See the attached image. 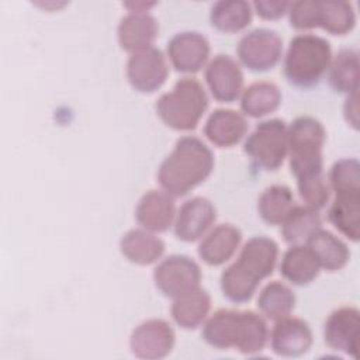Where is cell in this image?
I'll return each instance as SVG.
<instances>
[{
  "label": "cell",
  "mask_w": 360,
  "mask_h": 360,
  "mask_svg": "<svg viewBox=\"0 0 360 360\" xmlns=\"http://www.w3.org/2000/svg\"><path fill=\"white\" fill-rule=\"evenodd\" d=\"M325 139V127L312 115H300L288 125L290 170L304 204L318 211L330 198V187L323 174Z\"/></svg>",
  "instance_id": "6da1fadb"
},
{
  "label": "cell",
  "mask_w": 360,
  "mask_h": 360,
  "mask_svg": "<svg viewBox=\"0 0 360 360\" xmlns=\"http://www.w3.org/2000/svg\"><path fill=\"white\" fill-rule=\"evenodd\" d=\"M278 259V245L266 235L252 236L240 248L233 263L221 273V290L235 304L249 301L262 280L267 278Z\"/></svg>",
  "instance_id": "7a4b0ae2"
},
{
  "label": "cell",
  "mask_w": 360,
  "mask_h": 360,
  "mask_svg": "<svg viewBox=\"0 0 360 360\" xmlns=\"http://www.w3.org/2000/svg\"><path fill=\"white\" fill-rule=\"evenodd\" d=\"M214 169V153L200 138L187 135L176 141L158 169V181L172 197H183L205 181Z\"/></svg>",
  "instance_id": "3957f363"
},
{
  "label": "cell",
  "mask_w": 360,
  "mask_h": 360,
  "mask_svg": "<svg viewBox=\"0 0 360 360\" xmlns=\"http://www.w3.org/2000/svg\"><path fill=\"white\" fill-rule=\"evenodd\" d=\"M269 326L264 316L255 311L224 308L215 311L202 323V339L219 349H236L243 354L260 353L269 342Z\"/></svg>",
  "instance_id": "277c9868"
},
{
  "label": "cell",
  "mask_w": 360,
  "mask_h": 360,
  "mask_svg": "<svg viewBox=\"0 0 360 360\" xmlns=\"http://www.w3.org/2000/svg\"><path fill=\"white\" fill-rule=\"evenodd\" d=\"M332 48L326 38L304 32L291 38L283 60L287 82L300 89L316 86L328 73Z\"/></svg>",
  "instance_id": "5b68a950"
},
{
  "label": "cell",
  "mask_w": 360,
  "mask_h": 360,
  "mask_svg": "<svg viewBox=\"0 0 360 360\" xmlns=\"http://www.w3.org/2000/svg\"><path fill=\"white\" fill-rule=\"evenodd\" d=\"M155 108L162 122L169 128L191 131L208 108V96L197 79L183 77L176 82L170 91L158 98Z\"/></svg>",
  "instance_id": "8992f818"
},
{
  "label": "cell",
  "mask_w": 360,
  "mask_h": 360,
  "mask_svg": "<svg viewBox=\"0 0 360 360\" xmlns=\"http://www.w3.org/2000/svg\"><path fill=\"white\" fill-rule=\"evenodd\" d=\"M243 152L263 170H277L288 155V125L281 118L260 121L243 142Z\"/></svg>",
  "instance_id": "52a82bcc"
},
{
  "label": "cell",
  "mask_w": 360,
  "mask_h": 360,
  "mask_svg": "<svg viewBox=\"0 0 360 360\" xmlns=\"http://www.w3.org/2000/svg\"><path fill=\"white\" fill-rule=\"evenodd\" d=\"M236 53L239 62L252 72L273 69L283 55V39L270 28H255L242 35Z\"/></svg>",
  "instance_id": "ba28073f"
},
{
  "label": "cell",
  "mask_w": 360,
  "mask_h": 360,
  "mask_svg": "<svg viewBox=\"0 0 360 360\" xmlns=\"http://www.w3.org/2000/svg\"><path fill=\"white\" fill-rule=\"evenodd\" d=\"M153 281L163 295L174 298L200 285L201 269L190 256L170 255L155 267Z\"/></svg>",
  "instance_id": "9c48e42d"
},
{
  "label": "cell",
  "mask_w": 360,
  "mask_h": 360,
  "mask_svg": "<svg viewBox=\"0 0 360 360\" xmlns=\"http://www.w3.org/2000/svg\"><path fill=\"white\" fill-rule=\"evenodd\" d=\"M125 73L129 84L136 91L152 93L166 82L169 65L163 52L152 45L129 55Z\"/></svg>",
  "instance_id": "30bf717a"
},
{
  "label": "cell",
  "mask_w": 360,
  "mask_h": 360,
  "mask_svg": "<svg viewBox=\"0 0 360 360\" xmlns=\"http://www.w3.org/2000/svg\"><path fill=\"white\" fill-rule=\"evenodd\" d=\"M176 335L172 325L160 318L141 322L129 336V347L134 356L145 360L163 359L174 347Z\"/></svg>",
  "instance_id": "8fae6325"
},
{
  "label": "cell",
  "mask_w": 360,
  "mask_h": 360,
  "mask_svg": "<svg viewBox=\"0 0 360 360\" xmlns=\"http://www.w3.org/2000/svg\"><path fill=\"white\" fill-rule=\"evenodd\" d=\"M210 42L198 31L176 32L166 46L172 66L180 73H195L208 63Z\"/></svg>",
  "instance_id": "7c38bea8"
},
{
  "label": "cell",
  "mask_w": 360,
  "mask_h": 360,
  "mask_svg": "<svg viewBox=\"0 0 360 360\" xmlns=\"http://www.w3.org/2000/svg\"><path fill=\"white\" fill-rule=\"evenodd\" d=\"M217 208L207 197L195 195L186 200L176 212L173 231L177 239L194 242L201 239L214 225Z\"/></svg>",
  "instance_id": "4fadbf2b"
},
{
  "label": "cell",
  "mask_w": 360,
  "mask_h": 360,
  "mask_svg": "<svg viewBox=\"0 0 360 360\" xmlns=\"http://www.w3.org/2000/svg\"><path fill=\"white\" fill-rule=\"evenodd\" d=\"M359 309L345 305L333 309L323 323V340L336 352L357 359L359 356Z\"/></svg>",
  "instance_id": "5bb4252c"
},
{
  "label": "cell",
  "mask_w": 360,
  "mask_h": 360,
  "mask_svg": "<svg viewBox=\"0 0 360 360\" xmlns=\"http://www.w3.org/2000/svg\"><path fill=\"white\" fill-rule=\"evenodd\" d=\"M205 82L212 97L221 103H232L243 91L240 65L226 53H218L207 63Z\"/></svg>",
  "instance_id": "9a60e30c"
},
{
  "label": "cell",
  "mask_w": 360,
  "mask_h": 360,
  "mask_svg": "<svg viewBox=\"0 0 360 360\" xmlns=\"http://www.w3.org/2000/svg\"><path fill=\"white\" fill-rule=\"evenodd\" d=\"M269 342L277 356L300 357L311 349L314 335L307 321L288 315L276 321L269 333Z\"/></svg>",
  "instance_id": "2e32d148"
},
{
  "label": "cell",
  "mask_w": 360,
  "mask_h": 360,
  "mask_svg": "<svg viewBox=\"0 0 360 360\" xmlns=\"http://www.w3.org/2000/svg\"><path fill=\"white\" fill-rule=\"evenodd\" d=\"M176 204L163 190H149L139 198L135 207V219L141 228L153 233L167 231L176 218Z\"/></svg>",
  "instance_id": "e0dca14e"
},
{
  "label": "cell",
  "mask_w": 360,
  "mask_h": 360,
  "mask_svg": "<svg viewBox=\"0 0 360 360\" xmlns=\"http://www.w3.org/2000/svg\"><path fill=\"white\" fill-rule=\"evenodd\" d=\"M158 21L149 11H129L117 27L121 48L129 53L152 46L158 35Z\"/></svg>",
  "instance_id": "ac0fdd59"
},
{
  "label": "cell",
  "mask_w": 360,
  "mask_h": 360,
  "mask_svg": "<svg viewBox=\"0 0 360 360\" xmlns=\"http://www.w3.org/2000/svg\"><path fill=\"white\" fill-rule=\"evenodd\" d=\"M242 242V232L232 224H219L211 228L200 240L198 256L210 266L228 262Z\"/></svg>",
  "instance_id": "d6986e66"
},
{
  "label": "cell",
  "mask_w": 360,
  "mask_h": 360,
  "mask_svg": "<svg viewBox=\"0 0 360 360\" xmlns=\"http://www.w3.org/2000/svg\"><path fill=\"white\" fill-rule=\"evenodd\" d=\"M246 132L248 121L245 115L232 108L214 110L204 124V135L219 148H231L239 143Z\"/></svg>",
  "instance_id": "ffe728a7"
},
{
  "label": "cell",
  "mask_w": 360,
  "mask_h": 360,
  "mask_svg": "<svg viewBox=\"0 0 360 360\" xmlns=\"http://www.w3.org/2000/svg\"><path fill=\"white\" fill-rule=\"evenodd\" d=\"M328 221L353 242L360 236V190L335 191L328 208Z\"/></svg>",
  "instance_id": "44dd1931"
},
{
  "label": "cell",
  "mask_w": 360,
  "mask_h": 360,
  "mask_svg": "<svg viewBox=\"0 0 360 360\" xmlns=\"http://www.w3.org/2000/svg\"><path fill=\"white\" fill-rule=\"evenodd\" d=\"M211 309V295L201 285L173 298L170 314L183 329H195L205 322Z\"/></svg>",
  "instance_id": "7402d4cb"
},
{
  "label": "cell",
  "mask_w": 360,
  "mask_h": 360,
  "mask_svg": "<svg viewBox=\"0 0 360 360\" xmlns=\"http://www.w3.org/2000/svg\"><path fill=\"white\" fill-rule=\"evenodd\" d=\"M120 250L131 263L148 266L162 257L165 253V242L150 231L134 228L121 236Z\"/></svg>",
  "instance_id": "603a6c76"
},
{
  "label": "cell",
  "mask_w": 360,
  "mask_h": 360,
  "mask_svg": "<svg viewBox=\"0 0 360 360\" xmlns=\"http://www.w3.org/2000/svg\"><path fill=\"white\" fill-rule=\"evenodd\" d=\"M305 245L315 256L319 267L328 271L343 269L350 259L347 245L339 236L323 228L315 231Z\"/></svg>",
  "instance_id": "cb8c5ba5"
},
{
  "label": "cell",
  "mask_w": 360,
  "mask_h": 360,
  "mask_svg": "<svg viewBox=\"0 0 360 360\" xmlns=\"http://www.w3.org/2000/svg\"><path fill=\"white\" fill-rule=\"evenodd\" d=\"M319 271L321 267L307 245H290L281 256L280 273L294 285H307L312 283Z\"/></svg>",
  "instance_id": "d4e9b609"
},
{
  "label": "cell",
  "mask_w": 360,
  "mask_h": 360,
  "mask_svg": "<svg viewBox=\"0 0 360 360\" xmlns=\"http://www.w3.org/2000/svg\"><path fill=\"white\" fill-rule=\"evenodd\" d=\"M239 98L243 115L262 118L278 108L281 103V91L276 83L259 80L245 87Z\"/></svg>",
  "instance_id": "484cf974"
},
{
  "label": "cell",
  "mask_w": 360,
  "mask_h": 360,
  "mask_svg": "<svg viewBox=\"0 0 360 360\" xmlns=\"http://www.w3.org/2000/svg\"><path fill=\"white\" fill-rule=\"evenodd\" d=\"M319 228H322L319 211L305 204H295L281 222V236L288 245H305L309 236Z\"/></svg>",
  "instance_id": "4316f807"
},
{
  "label": "cell",
  "mask_w": 360,
  "mask_h": 360,
  "mask_svg": "<svg viewBox=\"0 0 360 360\" xmlns=\"http://www.w3.org/2000/svg\"><path fill=\"white\" fill-rule=\"evenodd\" d=\"M359 53L353 48H343L332 56L328 80L338 93L350 94L359 90Z\"/></svg>",
  "instance_id": "83f0119b"
},
{
  "label": "cell",
  "mask_w": 360,
  "mask_h": 360,
  "mask_svg": "<svg viewBox=\"0 0 360 360\" xmlns=\"http://www.w3.org/2000/svg\"><path fill=\"white\" fill-rule=\"evenodd\" d=\"M252 4L246 0H219L210 8L212 27L224 32H238L252 21Z\"/></svg>",
  "instance_id": "f1b7e54d"
},
{
  "label": "cell",
  "mask_w": 360,
  "mask_h": 360,
  "mask_svg": "<svg viewBox=\"0 0 360 360\" xmlns=\"http://www.w3.org/2000/svg\"><path fill=\"white\" fill-rule=\"evenodd\" d=\"M294 205V194L288 186L271 184L259 195L257 212L266 224L281 225Z\"/></svg>",
  "instance_id": "f546056e"
},
{
  "label": "cell",
  "mask_w": 360,
  "mask_h": 360,
  "mask_svg": "<svg viewBox=\"0 0 360 360\" xmlns=\"http://www.w3.org/2000/svg\"><path fill=\"white\" fill-rule=\"evenodd\" d=\"M295 307L294 291L281 281L267 283L257 297L260 314L270 321H278L288 316Z\"/></svg>",
  "instance_id": "4dcf8cb0"
},
{
  "label": "cell",
  "mask_w": 360,
  "mask_h": 360,
  "mask_svg": "<svg viewBox=\"0 0 360 360\" xmlns=\"http://www.w3.org/2000/svg\"><path fill=\"white\" fill-rule=\"evenodd\" d=\"M319 27L333 35H345L356 25V11L350 1L318 0Z\"/></svg>",
  "instance_id": "1f68e13d"
},
{
  "label": "cell",
  "mask_w": 360,
  "mask_h": 360,
  "mask_svg": "<svg viewBox=\"0 0 360 360\" xmlns=\"http://www.w3.org/2000/svg\"><path fill=\"white\" fill-rule=\"evenodd\" d=\"M330 191L360 190V163L356 158H343L336 160L328 174Z\"/></svg>",
  "instance_id": "d6a6232c"
},
{
  "label": "cell",
  "mask_w": 360,
  "mask_h": 360,
  "mask_svg": "<svg viewBox=\"0 0 360 360\" xmlns=\"http://www.w3.org/2000/svg\"><path fill=\"white\" fill-rule=\"evenodd\" d=\"M288 18L295 30H312L319 27L318 0H297L288 6Z\"/></svg>",
  "instance_id": "836d02e7"
},
{
  "label": "cell",
  "mask_w": 360,
  "mask_h": 360,
  "mask_svg": "<svg viewBox=\"0 0 360 360\" xmlns=\"http://www.w3.org/2000/svg\"><path fill=\"white\" fill-rule=\"evenodd\" d=\"M290 1L285 0H256L252 3V8L264 20H276L284 15L288 10Z\"/></svg>",
  "instance_id": "e575fe53"
},
{
  "label": "cell",
  "mask_w": 360,
  "mask_h": 360,
  "mask_svg": "<svg viewBox=\"0 0 360 360\" xmlns=\"http://www.w3.org/2000/svg\"><path fill=\"white\" fill-rule=\"evenodd\" d=\"M343 115L349 125L354 129L359 128V91L347 94L343 104Z\"/></svg>",
  "instance_id": "d590c367"
},
{
  "label": "cell",
  "mask_w": 360,
  "mask_h": 360,
  "mask_svg": "<svg viewBox=\"0 0 360 360\" xmlns=\"http://www.w3.org/2000/svg\"><path fill=\"white\" fill-rule=\"evenodd\" d=\"M156 3H145V1H135V3H122L124 7H127L129 11H149L150 7H153Z\"/></svg>",
  "instance_id": "8d00e7d4"
}]
</instances>
